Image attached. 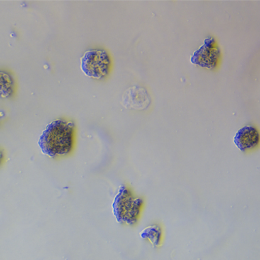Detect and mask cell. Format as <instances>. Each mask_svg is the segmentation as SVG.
Returning a JSON list of instances; mask_svg holds the SVG:
<instances>
[{"label": "cell", "instance_id": "obj_1", "mask_svg": "<svg viewBox=\"0 0 260 260\" xmlns=\"http://www.w3.org/2000/svg\"><path fill=\"white\" fill-rule=\"evenodd\" d=\"M74 129L73 122L62 120L49 124L39 138L42 152L51 158L67 154L72 149Z\"/></svg>", "mask_w": 260, "mask_h": 260}, {"label": "cell", "instance_id": "obj_2", "mask_svg": "<svg viewBox=\"0 0 260 260\" xmlns=\"http://www.w3.org/2000/svg\"><path fill=\"white\" fill-rule=\"evenodd\" d=\"M143 201L135 198L124 185L120 187L113 203V214L119 223L132 225L137 222Z\"/></svg>", "mask_w": 260, "mask_h": 260}, {"label": "cell", "instance_id": "obj_3", "mask_svg": "<svg viewBox=\"0 0 260 260\" xmlns=\"http://www.w3.org/2000/svg\"><path fill=\"white\" fill-rule=\"evenodd\" d=\"M110 61L105 50H90L81 59V68L87 76L100 79L108 74Z\"/></svg>", "mask_w": 260, "mask_h": 260}, {"label": "cell", "instance_id": "obj_4", "mask_svg": "<svg viewBox=\"0 0 260 260\" xmlns=\"http://www.w3.org/2000/svg\"><path fill=\"white\" fill-rule=\"evenodd\" d=\"M221 55L220 49L215 39L209 37L204 40L203 45L192 55V64L200 67L214 69Z\"/></svg>", "mask_w": 260, "mask_h": 260}, {"label": "cell", "instance_id": "obj_5", "mask_svg": "<svg viewBox=\"0 0 260 260\" xmlns=\"http://www.w3.org/2000/svg\"><path fill=\"white\" fill-rule=\"evenodd\" d=\"M259 141V132L253 126H246L239 129L234 137V144L241 151L256 147Z\"/></svg>", "mask_w": 260, "mask_h": 260}, {"label": "cell", "instance_id": "obj_6", "mask_svg": "<svg viewBox=\"0 0 260 260\" xmlns=\"http://www.w3.org/2000/svg\"><path fill=\"white\" fill-rule=\"evenodd\" d=\"M126 103L124 106L127 108H132L137 110L146 109L151 103L150 98L147 91L143 88L133 87L125 93Z\"/></svg>", "mask_w": 260, "mask_h": 260}, {"label": "cell", "instance_id": "obj_7", "mask_svg": "<svg viewBox=\"0 0 260 260\" xmlns=\"http://www.w3.org/2000/svg\"><path fill=\"white\" fill-rule=\"evenodd\" d=\"M13 81L11 76L0 72V98H6L13 92Z\"/></svg>", "mask_w": 260, "mask_h": 260}, {"label": "cell", "instance_id": "obj_8", "mask_svg": "<svg viewBox=\"0 0 260 260\" xmlns=\"http://www.w3.org/2000/svg\"><path fill=\"white\" fill-rule=\"evenodd\" d=\"M161 230L159 227L154 226V227H151L147 228L145 230H143V232L141 233V236L143 238H149L151 240H156V239H160L161 237V234H154L156 232H159Z\"/></svg>", "mask_w": 260, "mask_h": 260}, {"label": "cell", "instance_id": "obj_9", "mask_svg": "<svg viewBox=\"0 0 260 260\" xmlns=\"http://www.w3.org/2000/svg\"><path fill=\"white\" fill-rule=\"evenodd\" d=\"M1 159H2V154L0 152V162H1Z\"/></svg>", "mask_w": 260, "mask_h": 260}]
</instances>
